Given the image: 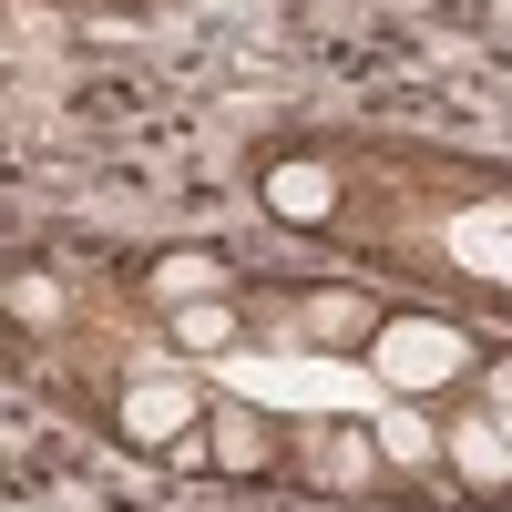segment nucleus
<instances>
[{
	"label": "nucleus",
	"instance_id": "1",
	"mask_svg": "<svg viewBox=\"0 0 512 512\" xmlns=\"http://www.w3.org/2000/svg\"><path fill=\"white\" fill-rule=\"evenodd\" d=\"M359 369L390 400H441V390H461V379H482V349L461 328H441V318H379L369 349H359Z\"/></svg>",
	"mask_w": 512,
	"mask_h": 512
},
{
	"label": "nucleus",
	"instance_id": "2",
	"mask_svg": "<svg viewBox=\"0 0 512 512\" xmlns=\"http://www.w3.org/2000/svg\"><path fill=\"white\" fill-rule=\"evenodd\" d=\"M205 410H216V400H195V379H185V369H144V379H123V390H113V441H123V451H144V461H164Z\"/></svg>",
	"mask_w": 512,
	"mask_h": 512
},
{
	"label": "nucleus",
	"instance_id": "3",
	"mask_svg": "<svg viewBox=\"0 0 512 512\" xmlns=\"http://www.w3.org/2000/svg\"><path fill=\"white\" fill-rule=\"evenodd\" d=\"M441 451H451V482L472 502H512V420L482 400V410H451L441 420Z\"/></svg>",
	"mask_w": 512,
	"mask_h": 512
},
{
	"label": "nucleus",
	"instance_id": "4",
	"mask_svg": "<svg viewBox=\"0 0 512 512\" xmlns=\"http://www.w3.org/2000/svg\"><path fill=\"white\" fill-rule=\"evenodd\" d=\"M308 482L338 492V502H369L379 482H390V451H379L369 420H318L308 431Z\"/></svg>",
	"mask_w": 512,
	"mask_h": 512
},
{
	"label": "nucleus",
	"instance_id": "5",
	"mask_svg": "<svg viewBox=\"0 0 512 512\" xmlns=\"http://www.w3.org/2000/svg\"><path fill=\"white\" fill-rule=\"evenodd\" d=\"M256 195H267L277 226H328L338 216V175L318 154H267V164H256Z\"/></svg>",
	"mask_w": 512,
	"mask_h": 512
},
{
	"label": "nucleus",
	"instance_id": "6",
	"mask_svg": "<svg viewBox=\"0 0 512 512\" xmlns=\"http://www.w3.org/2000/svg\"><path fill=\"white\" fill-rule=\"evenodd\" d=\"M205 441H216V472H236V482L277 472V431H267V410H246V400H216V410H205Z\"/></svg>",
	"mask_w": 512,
	"mask_h": 512
},
{
	"label": "nucleus",
	"instance_id": "7",
	"mask_svg": "<svg viewBox=\"0 0 512 512\" xmlns=\"http://www.w3.org/2000/svg\"><path fill=\"white\" fill-rule=\"evenodd\" d=\"M379 431V451H390V472H451V451H441V420L420 410V400H390L369 420Z\"/></svg>",
	"mask_w": 512,
	"mask_h": 512
},
{
	"label": "nucleus",
	"instance_id": "8",
	"mask_svg": "<svg viewBox=\"0 0 512 512\" xmlns=\"http://www.w3.org/2000/svg\"><path fill=\"white\" fill-rule=\"evenodd\" d=\"M144 297L175 318V308H195V297H236V277H226V256H154Z\"/></svg>",
	"mask_w": 512,
	"mask_h": 512
},
{
	"label": "nucleus",
	"instance_id": "9",
	"mask_svg": "<svg viewBox=\"0 0 512 512\" xmlns=\"http://www.w3.org/2000/svg\"><path fill=\"white\" fill-rule=\"evenodd\" d=\"M287 328H318V338H349V349H369L379 308H369L359 287H318V297H297V308H287Z\"/></svg>",
	"mask_w": 512,
	"mask_h": 512
},
{
	"label": "nucleus",
	"instance_id": "10",
	"mask_svg": "<svg viewBox=\"0 0 512 512\" xmlns=\"http://www.w3.org/2000/svg\"><path fill=\"white\" fill-rule=\"evenodd\" d=\"M164 328H175V338H185L195 359H226L236 338H246V308H236V297H195V308H175Z\"/></svg>",
	"mask_w": 512,
	"mask_h": 512
},
{
	"label": "nucleus",
	"instance_id": "11",
	"mask_svg": "<svg viewBox=\"0 0 512 512\" xmlns=\"http://www.w3.org/2000/svg\"><path fill=\"white\" fill-rule=\"evenodd\" d=\"M11 318H21V328H62V277L21 267V277H11Z\"/></svg>",
	"mask_w": 512,
	"mask_h": 512
},
{
	"label": "nucleus",
	"instance_id": "12",
	"mask_svg": "<svg viewBox=\"0 0 512 512\" xmlns=\"http://www.w3.org/2000/svg\"><path fill=\"white\" fill-rule=\"evenodd\" d=\"M164 472H216V441H205V420H195L175 451H164Z\"/></svg>",
	"mask_w": 512,
	"mask_h": 512
},
{
	"label": "nucleus",
	"instance_id": "13",
	"mask_svg": "<svg viewBox=\"0 0 512 512\" xmlns=\"http://www.w3.org/2000/svg\"><path fill=\"white\" fill-rule=\"evenodd\" d=\"M482 390H492V410H512V359H482Z\"/></svg>",
	"mask_w": 512,
	"mask_h": 512
}]
</instances>
